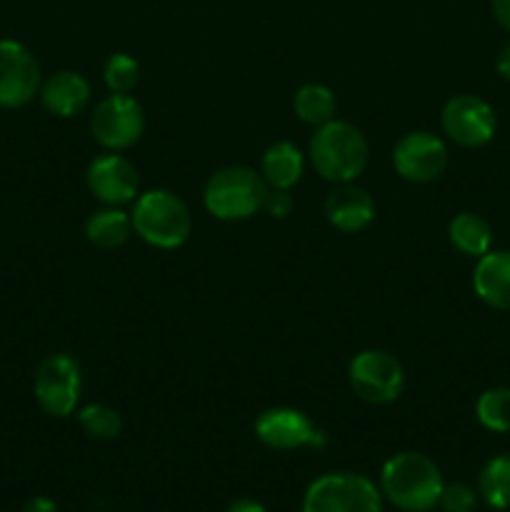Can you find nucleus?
<instances>
[{
  "mask_svg": "<svg viewBox=\"0 0 510 512\" xmlns=\"http://www.w3.org/2000/svg\"><path fill=\"white\" fill-rule=\"evenodd\" d=\"M325 218L340 233H360L375 218V200L368 190L353 183H343L325 200Z\"/></svg>",
  "mask_w": 510,
  "mask_h": 512,
  "instance_id": "nucleus-14",
  "label": "nucleus"
},
{
  "mask_svg": "<svg viewBox=\"0 0 510 512\" xmlns=\"http://www.w3.org/2000/svg\"><path fill=\"white\" fill-rule=\"evenodd\" d=\"M40 103L50 115L58 118H73V115L83 113L90 103V83L85 75L75 73V70H58L50 75L43 85H40Z\"/></svg>",
  "mask_w": 510,
  "mask_h": 512,
  "instance_id": "nucleus-15",
  "label": "nucleus"
},
{
  "mask_svg": "<svg viewBox=\"0 0 510 512\" xmlns=\"http://www.w3.org/2000/svg\"><path fill=\"white\" fill-rule=\"evenodd\" d=\"M350 388L360 400L388 405L400 398L405 388L403 365L385 350H363L348 365Z\"/></svg>",
  "mask_w": 510,
  "mask_h": 512,
  "instance_id": "nucleus-7",
  "label": "nucleus"
},
{
  "mask_svg": "<svg viewBox=\"0 0 510 512\" xmlns=\"http://www.w3.org/2000/svg\"><path fill=\"white\" fill-rule=\"evenodd\" d=\"M475 295L495 310H510V250H488L473 270Z\"/></svg>",
  "mask_w": 510,
  "mask_h": 512,
  "instance_id": "nucleus-16",
  "label": "nucleus"
},
{
  "mask_svg": "<svg viewBox=\"0 0 510 512\" xmlns=\"http://www.w3.org/2000/svg\"><path fill=\"white\" fill-rule=\"evenodd\" d=\"M90 130L103 148L120 153L138 143L143 135V105L130 93H110L108 98L95 105L93 115H90Z\"/></svg>",
  "mask_w": 510,
  "mask_h": 512,
  "instance_id": "nucleus-8",
  "label": "nucleus"
},
{
  "mask_svg": "<svg viewBox=\"0 0 510 512\" xmlns=\"http://www.w3.org/2000/svg\"><path fill=\"white\" fill-rule=\"evenodd\" d=\"M303 168V153L288 140L270 145L263 153V160H260V175H263L265 185L278 190L293 188L300 175H303Z\"/></svg>",
  "mask_w": 510,
  "mask_h": 512,
  "instance_id": "nucleus-17",
  "label": "nucleus"
},
{
  "mask_svg": "<svg viewBox=\"0 0 510 512\" xmlns=\"http://www.w3.org/2000/svg\"><path fill=\"white\" fill-rule=\"evenodd\" d=\"M475 418L485 430L510 433V388H490L475 403Z\"/></svg>",
  "mask_w": 510,
  "mask_h": 512,
  "instance_id": "nucleus-22",
  "label": "nucleus"
},
{
  "mask_svg": "<svg viewBox=\"0 0 510 512\" xmlns=\"http://www.w3.org/2000/svg\"><path fill=\"white\" fill-rule=\"evenodd\" d=\"M78 423L90 438L95 440H113L120 435V415L118 410L110 408L105 403H93V405H85L83 410L78 413Z\"/></svg>",
  "mask_w": 510,
  "mask_h": 512,
  "instance_id": "nucleus-23",
  "label": "nucleus"
},
{
  "mask_svg": "<svg viewBox=\"0 0 510 512\" xmlns=\"http://www.w3.org/2000/svg\"><path fill=\"white\" fill-rule=\"evenodd\" d=\"M255 438L270 450H300L323 448L325 435L313 425V420L295 408H270L255 420Z\"/></svg>",
  "mask_w": 510,
  "mask_h": 512,
  "instance_id": "nucleus-12",
  "label": "nucleus"
},
{
  "mask_svg": "<svg viewBox=\"0 0 510 512\" xmlns=\"http://www.w3.org/2000/svg\"><path fill=\"white\" fill-rule=\"evenodd\" d=\"M448 238L458 253L468 255V258H480L490 250L493 243V230L490 223L478 213H460L450 220Z\"/></svg>",
  "mask_w": 510,
  "mask_h": 512,
  "instance_id": "nucleus-19",
  "label": "nucleus"
},
{
  "mask_svg": "<svg viewBox=\"0 0 510 512\" xmlns=\"http://www.w3.org/2000/svg\"><path fill=\"white\" fill-rule=\"evenodd\" d=\"M130 235H133V220H130V213L113 208V205H105L103 210L90 215L88 223H85V238H88L95 248H120V245L128 243Z\"/></svg>",
  "mask_w": 510,
  "mask_h": 512,
  "instance_id": "nucleus-18",
  "label": "nucleus"
},
{
  "mask_svg": "<svg viewBox=\"0 0 510 512\" xmlns=\"http://www.w3.org/2000/svg\"><path fill=\"white\" fill-rule=\"evenodd\" d=\"M40 65L18 40H0V108H23L40 93Z\"/></svg>",
  "mask_w": 510,
  "mask_h": 512,
  "instance_id": "nucleus-10",
  "label": "nucleus"
},
{
  "mask_svg": "<svg viewBox=\"0 0 510 512\" xmlns=\"http://www.w3.org/2000/svg\"><path fill=\"white\" fill-rule=\"evenodd\" d=\"M23 512H58V505L50 498H45V495H38V498H30L28 503H25Z\"/></svg>",
  "mask_w": 510,
  "mask_h": 512,
  "instance_id": "nucleus-29",
  "label": "nucleus"
},
{
  "mask_svg": "<svg viewBox=\"0 0 510 512\" xmlns=\"http://www.w3.org/2000/svg\"><path fill=\"white\" fill-rule=\"evenodd\" d=\"M443 485V475L435 460L413 450L388 458L380 470V493L390 505L403 512L433 510L443 493Z\"/></svg>",
  "mask_w": 510,
  "mask_h": 512,
  "instance_id": "nucleus-1",
  "label": "nucleus"
},
{
  "mask_svg": "<svg viewBox=\"0 0 510 512\" xmlns=\"http://www.w3.org/2000/svg\"><path fill=\"white\" fill-rule=\"evenodd\" d=\"M490 10H493L495 20L505 30H510V0H490Z\"/></svg>",
  "mask_w": 510,
  "mask_h": 512,
  "instance_id": "nucleus-28",
  "label": "nucleus"
},
{
  "mask_svg": "<svg viewBox=\"0 0 510 512\" xmlns=\"http://www.w3.org/2000/svg\"><path fill=\"white\" fill-rule=\"evenodd\" d=\"M85 183H88V190L100 200V203L113 205V208H120V205L138 198L140 188L135 165L130 163L125 155L115 153V150L90 160L88 173H85Z\"/></svg>",
  "mask_w": 510,
  "mask_h": 512,
  "instance_id": "nucleus-13",
  "label": "nucleus"
},
{
  "mask_svg": "<svg viewBox=\"0 0 510 512\" xmlns=\"http://www.w3.org/2000/svg\"><path fill=\"white\" fill-rule=\"evenodd\" d=\"M440 125L453 143L463 148H480L493 140L498 118L490 103H485L478 95H455L443 105Z\"/></svg>",
  "mask_w": 510,
  "mask_h": 512,
  "instance_id": "nucleus-9",
  "label": "nucleus"
},
{
  "mask_svg": "<svg viewBox=\"0 0 510 512\" xmlns=\"http://www.w3.org/2000/svg\"><path fill=\"white\" fill-rule=\"evenodd\" d=\"M295 115H298L303 123L320 128V125L335 120V110H338V100L335 93L323 83H308L295 93L293 98Z\"/></svg>",
  "mask_w": 510,
  "mask_h": 512,
  "instance_id": "nucleus-20",
  "label": "nucleus"
},
{
  "mask_svg": "<svg viewBox=\"0 0 510 512\" xmlns=\"http://www.w3.org/2000/svg\"><path fill=\"white\" fill-rule=\"evenodd\" d=\"M130 220H133V233L153 248H180L193 233V215L188 205L170 190H148L138 195Z\"/></svg>",
  "mask_w": 510,
  "mask_h": 512,
  "instance_id": "nucleus-3",
  "label": "nucleus"
},
{
  "mask_svg": "<svg viewBox=\"0 0 510 512\" xmlns=\"http://www.w3.org/2000/svg\"><path fill=\"white\" fill-rule=\"evenodd\" d=\"M265 195H268V185L263 175L255 173L248 165H228L210 175L203 203L213 218L235 223V220L253 218L258 210H263Z\"/></svg>",
  "mask_w": 510,
  "mask_h": 512,
  "instance_id": "nucleus-4",
  "label": "nucleus"
},
{
  "mask_svg": "<svg viewBox=\"0 0 510 512\" xmlns=\"http://www.w3.org/2000/svg\"><path fill=\"white\" fill-rule=\"evenodd\" d=\"M295 208V200L288 190H278V188H268V195H265L263 210L273 218H288Z\"/></svg>",
  "mask_w": 510,
  "mask_h": 512,
  "instance_id": "nucleus-26",
  "label": "nucleus"
},
{
  "mask_svg": "<svg viewBox=\"0 0 510 512\" xmlns=\"http://www.w3.org/2000/svg\"><path fill=\"white\" fill-rule=\"evenodd\" d=\"M480 495L468 483H448L443 485L438 505L443 512H473L478 508Z\"/></svg>",
  "mask_w": 510,
  "mask_h": 512,
  "instance_id": "nucleus-25",
  "label": "nucleus"
},
{
  "mask_svg": "<svg viewBox=\"0 0 510 512\" xmlns=\"http://www.w3.org/2000/svg\"><path fill=\"white\" fill-rule=\"evenodd\" d=\"M300 512H383V493L358 473H328L308 485Z\"/></svg>",
  "mask_w": 510,
  "mask_h": 512,
  "instance_id": "nucleus-5",
  "label": "nucleus"
},
{
  "mask_svg": "<svg viewBox=\"0 0 510 512\" xmlns=\"http://www.w3.org/2000/svg\"><path fill=\"white\" fill-rule=\"evenodd\" d=\"M225 512H268V508L253 498H238L228 505V510Z\"/></svg>",
  "mask_w": 510,
  "mask_h": 512,
  "instance_id": "nucleus-27",
  "label": "nucleus"
},
{
  "mask_svg": "<svg viewBox=\"0 0 510 512\" xmlns=\"http://www.w3.org/2000/svg\"><path fill=\"white\" fill-rule=\"evenodd\" d=\"M478 495L488 508L510 510V455H495L478 478Z\"/></svg>",
  "mask_w": 510,
  "mask_h": 512,
  "instance_id": "nucleus-21",
  "label": "nucleus"
},
{
  "mask_svg": "<svg viewBox=\"0 0 510 512\" xmlns=\"http://www.w3.org/2000/svg\"><path fill=\"white\" fill-rule=\"evenodd\" d=\"M495 68H498V75L510 83V43L503 45V50L498 53V60H495Z\"/></svg>",
  "mask_w": 510,
  "mask_h": 512,
  "instance_id": "nucleus-30",
  "label": "nucleus"
},
{
  "mask_svg": "<svg viewBox=\"0 0 510 512\" xmlns=\"http://www.w3.org/2000/svg\"><path fill=\"white\" fill-rule=\"evenodd\" d=\"M80 388H83V375L73 355L53 353L35 370V400L50 418L73 415L80 400Z\"/></svg>",
  "mask_w": 510,
  "mask_h": 512,
  "instance_id": "nucleus-6",
  "label": "nucleus"
},
{
  "mask_svg": "<svg viewBox=\"0 0 510 512\" xmlns=\"http://www.w3.org/2000/svg\"><path fill=\"white\" fill-rule=\"evenodd\" d=\"M103 80L110 93H130L140 80L138 60L130 58L128 53H115L105 60Z\"/></svg>",
  "mask_w": 510,
  "mask_h": 512,
  "instance_id": "nucleus-24",
  "label": "nucleus"
},
{
  "mask_svg": "<svg viewBox=\"0 0 510 512\" xmlns=\"http://www.w3.org/2000/svg\"><path fill=\"white\" fill-rule=\"evenodd\" d=\"M368 153L365 135L345 120H330L320 125L310 140V163L315 173L335 185L353 183L358 175H363Z\"/></svg>",
  "mask_w": 510,
  "mask_h": 512,
  "instance_id": "nucleus-2",
  "label": "nucleus"
},
{
  "mask_svg": "<svg viewBox=\"0 0 510 512\" xmlns=\"http://www.w3.org/2000/svg\"><path fill=\"white\" fill-rule=\"evenodd\" d=\"M395 173L410 183H430L440 178L448 165V148L438 135L428 130L405 133L393 148Z\"/></svg>",
  "mask_w": 510,
  "mask_h": 512,
  "instance_id": "nucleus-11",
  "label": "nucleus"
}]
</instances>
